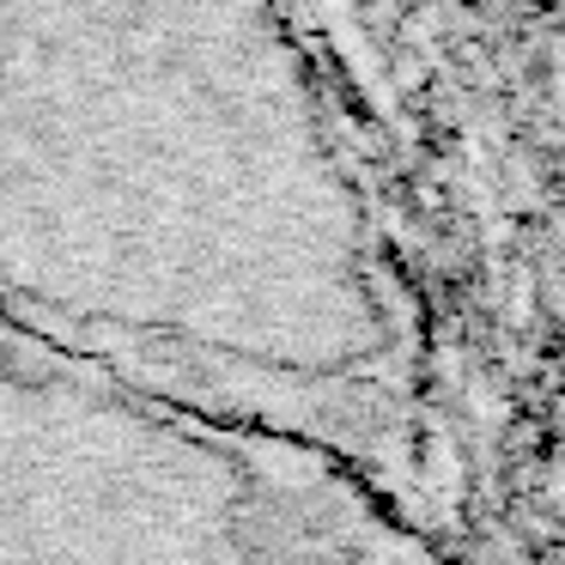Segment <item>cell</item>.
Instances as JSON below:
<instances>
[{"label":"cell","instance_id":"1","mask_svg":"<svg viewBox=\"0 0 565 565\" xmlns=\"http://www.w3.org/2000/svg\"><path fill=\"white\" fill-rule=\"evenodd\" d=\"M535 140H541V220H547V268L565 310V0L535 50Z\"/></svg>","mask_w":565,"mask_h":565},{"label":"cell","instance_id":"2","mask_svg":"<svg viewBox=\"0 0 565 565\" xmlns=\"http://www.w3.org/2000/svg\"><path fill=\"white\" fill-rule=\"evenodd\" d=\"M547 547L565 553V431H559V456L547 468Z\"/></svg>","mask_w":565,"mask_h":565}]
</instances>
